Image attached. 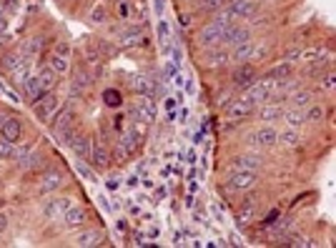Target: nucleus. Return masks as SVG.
I'll list each match as a JSON object with an SVG mask.
<instances>
[{"mask_svg":"<svg viewBox=\"0 0 336 248\" xmlns=\"http://www.w3.org/2000/svg\"><path fill=\"white\" fill-rule=\"evenodd\" d=\"M20 133H23V126H20L18 118H5V120H3V126H0V136H3L5 141L15 143V141H20Z\"/></svg>","mask_w":336,"mask_h":248,"instance_id":"0eeeda50","label":"nucleus"},{"mask_svg":"<svg viewBox=\"0 0 336 248\" xmlns=\"http://www.w3.org/2000/svg\"><path fill=\"white\" fill-rule=\"evenodd\" d=\"M324 115H326L324 105H314V108L306 113V120H309V123H321V120H324Z\"/></svg>","mask_w":336,"mask_h":248,"instance_id":"cd10ccee","label":"nucleus"},{"mask_svg":"<svg viewBox=\"0 0 336 248\" xmlns=\"http://www.w3.org/2000/svg\"><path fill=\"white\" fill-rule=\"evenodd\" d=\"M50 68H53L55 73H65V70H68V58L55 53V55L50 58Z\"/></svg>","mask_w":336,"mask_h":248,"instance_id":"bb28decb","label":"nucleus"},{"mask_svg":"<svg viewBox=\"0 0 336 248\" xmlns=\"http://www.w3.org/2000/svg\"><path fill=\"white\" fill-rule=\"evenodd\" d=\"M5 228H8V216H5V213H0V233H3Z\"/></svg>","mask_w":336,"mask_h":248,"instance_id":"58836bf2","label":"nucleus"},{"mask_svg":"<svg viewBox=\"0 0 336 248\" xmlns=\"http://www.w3.org/2000/svg\"><path fill=\"white\" fill-rule=\"evenodd\" d=\"M65 183V178L58 173V171H50V173H45V178H43V183H40V193H48V191H53V188H60Z\"/></svg>","mask_w":336,"mask_h":248,"instance_id":"f8f14e48","label":"nucleus"},{"mask_svg":"<svg viewBox=\"0 0 336 248\" xmlns=\"http://www.w3.org/2000/svg\"><path fill=\"white\" fill-rule=\"evenodd\" d=\"M226 60H228V53H223V50H221V53H218V50H211V53H208V65H211V68H218V65H223Z\"/></svg>","mask_w":336,"mask_h":248,"instance_id":"a878e982","label":"nucleus"},{"mask_svg":"<svg viewBox=\"0 0 336 248\" xmlns=\"http://www.w3.org/2000/svg\"><path fill=\"white\" fill-rule=\"evenodd\" d=\"M58 95L50 90V93H43V95H38L35 98V105H33V110H35V115L40 118V120H48L55 110H58Z\"/></svg>","mask_w":336,"mask_h":248,"instance_id":"f257e3e1","label":"nucleus"},{"mask_svg":"<svg viewBox=\"0 0 336 248\" xmlns=\"http://www.w3.org/2000/svg\"><path fill=\"white\" fill-rule=\"evenodd\" d=\"M91 18H93L96 23H103V20H106V8H103V5H96L93 13H91Z\"/></svg>","mask_w":336,"mask_h":248,"instance_id":"473e14b6","label":"nucleus"},{"mask_svg":"<svg viewBox=\"0 0 336 248\" xmlns=\"http://www.w3.org/2000/svg\"><path fill=\"white\" fill-rule=\"evenodd\" d=\"M201 10H218L223 8V0H196Z\"/></svg>","mask_w":336,"mask_h":248,"instance_id":"7c9ffc66","label":"nucleus"},{"mask_svg":"<svg viewBox=\"0 0 336 248\" xmlns=\"http://www.w3.org/2000/svg\"><path fill=\"white\" fill-rule=\"evenodd\" d=\"M256 183V173H251V171H233V176H231V181H228V188H233V191H246V188H251Z\"/></svg>","mask_w":336,"mask_h":248,"instance_id":"423d86ee","label":"nucleus"},{"mask_svg":"<svg viewBox=\"0 0 336 248\" xmlns=\"http://www.w3.org/2000/svg\"><path fill=\"white\" fill-rule=\"evenodd\" d=\"M78 246H101L103 243V233H98V231H83L80 236H78V241H75Z\"/></svg>","mask_w":336,"mask_h":248,"instance_id":"dca6fc26","label":"nucleus"},{"mask_svg":"<svg viewBox=\"0 0 336 248\" xmlns=\"http://www.w3.org/2000/svg\"><path fill=\"white\" fill-rule=\"evenodd\" d=\"M309 100H311V93H309V90H301V93H294V98H291L294 108H304V105H309Z\"/></svg>","mask_w":336,"mask_h":248,"instance_id":"c85d7f7f","label":"nucleus"},{"mask_svg":"<svg viewBox=\"0 0 336 248\" xmlns=\"http://www.w3.org/2000/svg\"><path fill=\"white\" fill-rule=\"evenodd\" d=\"M324 88H326V90H331V88H334V75H331V73L324 78Z\"/></svg>","mask_w":336,"mask_h":248,"instance_id":"4c0bfd02","label":"nucleus"},{"mask_svg":"<svg viewBox=\"0 0 336 248\" xmlns=\"http://www.w3.org/2000/svg\"><path fill=\"white\" fill-rule=\"evenodd\" d=\"M246 40H248V28L231 23V25H228V30H226V38H223V43H231V45H241V43H246Z\"/></svg>","mask_w":336,"mask_h":248,"instance_id":"6e6552de","label":"nucleus"},{"mask_svg":"<svg viewBox=\"0 0 336 248\" xmlns=\"http://www.w3.org/2000/svg\"><path fill=\"white\" fill-rule=\"evenodd\" d=\"M63 221H65L70 228H78V226H83V223H86V211H83V208H73V206H70V208L65 211Z\"/></svg>","mask_w":336,"mask_h":248,"instance_id":"4468645a","label":"nucleus"},{"mask_svg":"<svg viewBox=\"0 0 336 248\" xmlns=\"http://www.w3.org/2000/svg\"><path fill=\"white\" fill-rule=\"evenodd\" d=\"M20 166H23V168H35V166H38V156H35V153H33V156H28Z\"/></svg>","mask_w":336,"mask_h":248,"instance_id":"f704fd0d","label":"nucleus"},{"mask_svg":"<svg viewBox=\"0 0 336 248\" xmlns=\"http://www.w3.org/2000/svg\"><path fill=\"white\" fill-rule=\"evenodd\" d=\"M276 138H279V133H276L274 128H261V131H256V133L251 136V141H254L256 146H261V148H271V146L276 143Z\"/></svg>","mask_w":336,"mask_h":248,"instance_id":"1a4fd4ad","label":"nucleus"},{"mask_svg":"<svg viewBox=\"0 0 336 248\" xmlns=\"http://www.w3.org/2000/svg\"><path fill=\"white\" fill-rule=\"evenodd\" d=\"M3 3H5V5H10V8H15V5H18L20 0H3Z\"/></svg>","mask_w":336,"mask_h":248,"instance_id":"ea45409f","label":"nucleus"},{"mask_svg":"<svg viewBox=\"0 0 336 248\" xmlns=\"http://www.w3.org/2000/svg\"><path fill=\"white\" fill-rule=\"evenodd\" d=\"M88 161L93 163V168H106L108 166V161H111V156H108V148L101 143V141H93L91 143V156H88Z\"/></svg>","mask_w":336,"mask_h":248,"instance_id":"20e7f679","label":"nucleus"},{"mask_svg":"<svg viewBox=\"0 0 336 248\" xmlns=\"http://www.w3.org/2000/svg\"><path fill=\"white\" fill-rule=\"evenodd\" d=\"M261 115L264 118H276V115H281V108H264Z\"/></svg>","mask_w":336,"mask_h":248,"instance_id":"72a5a7b5","label":"nucleus"},{"mask_svg":"<svg viewBox=\"0 0 336 248\" xmlns=\"http://www.w3.org/2000/svg\"><path fill=\"white\" fill-rule=\"evenodd\" d=\"M259 166H261V158H254V156H241L231 163L233 171H251V173H256Z\"/></svg>","mask_w":336,"mask_h":248,"instance_id":"9b49d317","label":"nucleus"},{"mask_svg":"<svg viewBox=\"0 0 336 248\" xmlns=\"http://www.w3.org/2000/svg\"><path fill=\"white\" fill-rule=\"evenodd\" d=\"M116 10H118L121 20H131V5H128V0H118L116 3Z\"/></svg>","mask_w":336,"mask_h":248,"instance_id":"c756f323","label":"nucleus"},{"mask_svg":"<svg viewBox=\"0 0 336 248\" xmlns=\"http://www.w3.org/2000/svg\"><path fill=\"white\" fill-rule=\"evenodd\" d=\"M256 80H259V73H256V68L248 65V63H243V65H238V68L233 70V85H236V88H251Z\"/></svg>","mask_w":336,"mask_h":248,"instance_id":"7ed1b4c3","label":"nucleus"},{"mask_svg":"<svg viewBox=\"0 0 336 248\" xmlns=\"http://www.w3.org/2000/svg\"><path fill=\"white\" fill-rule=\"evenodd\" d=\"M251 53H254V45H251V40H246V43L236 45V50H233V58L241 63V60H248V58H251Z\"/></svg>","mask_w":336,"mask_h":248,"instance_id":"4be33fe9","label":"nucleus"},{"mask_svg":"<svg viewBox=\"0 0 336 248\" xmlns=\"http://www.w3.org/2000/svg\"><path fill=\"white\" fill-rule=\"evenodd\" d=\"M3 120H5V118H3V115H0V126H3Z\"/></svg>","mask_w":336,"mask_h":248,"instance_id":"a19ab883","label":"nucleus"},{"mask_svg":"<svg viewBox=\"0 0 336 248\" xmlns=\"http://www.w3.org/2000/svg\"><path fill=\"white\" fill-rule=\"evenodd\" d=\"M228 13L233 18H246V15L254 13V0H233L231 8H228Z\"/></svg>","mask_w":336,"mask_h":248,"instance_id":"ddd939ff","label":"nucleus"},{"mask_svg":"<svg viewBox=\"0 0 336 248\" xmlns=\"http://www.w3.org/2000/svg\"><path fill=\"white\" fill-rule=\"evenodd\" d=\"M123 120H126V115H123V113H121V115H116V118H113V128H116V131H123Z\"/></svg>","mask_w":336,"mask_h":248,"instance_id":"e433bc0d","label":"nucleus"},{"mask_svg":"<svg viewBox=\"0 0 336 248\" xmlns=\"http://www.w3.org/2000/svg\"><path fill=\"white\" fill-rule=\"evenodd\" d=\"M289 73V65H284V68H276V70H271L269 73V78H284Z\"/></svg>","mask_w":336,"mask_h":248,"instance_id":"c9c22d12","label":"nucleus"},{"mask_svg":"<svg viewBox=\"0 0 336 248\" xmlns=\"http://www.w3.org/2000/svg\"><path fill=\"white\" fill-rule=\"evenodd\" d=\"M23 90H25V95L28 98H38V95H43L40 93V83H38V75H28L25 80H23Z\"/></svg>","mask_w":336,"mask_h":248,"instance_id":"f3484780","label":"nucleus"},{"mask_svg":"<svg viewBox=\"0 0 336 248\" xmlns=\"http://www.w3.org/2000/svg\"><path fill=\"white\" fill-rule=\"evenodd\" d=\"M38 83H40V93H50L55 85V70H43L38 75Z\"/></svg>","mask_w":336,"mask_h":248,"instance_id":"a211bd4d","label":"nucleus"},{"mask_svg":"<svg viewBox=\"0 0 336 248\" xmlns=\"http://www.w3.org/2000/svg\"><path fill=\"white\" fill-rule=\"evenodd\" d=\"M276 141H281V146H286V148H294V146H299V141H301V136L296 133V131H284Z\"/></svg>","mask_w":336,"mask_h":248,"instance_id":"5701e85b","label":"nucleus"},{"mask_svg":"<svg viewBox=\"0 0 336 248\" xmlns=\"http://www.w3.org/2000/svg\"><path fill=\"white\" fill-rule=\"evenodd\" d=\"M3 68L10 70V73H15V70L23 68V58H20V55H5V58H3Z\"/></svg>","mask_w":336,"mask_h":248,"instance_id":"b1692460","label":"nucleus"},{"mask_svg":"<svg viewBox=\"0 0 336 248\" xmlns=\"http://www.w3.org/2000/svg\"><path fill=\"white\" fill-rule=\"evenodd\" d=\"M286 123L291 126V128H299V126H304L306 123V115L296 108V110H291V113H286Z\"/></svg>","mask_w":336,"mask_h":248,"instance_id":"393cba45","label":"nucleus"},{"mask_svg":"<svg viewBox=\"0 0 336 248\" xmlns=\"http://www.w3.org/2000/svg\"><path fill=\"white\" fill-rule=\"evenodd\" d=\"M10 156H13V143L3 138L0 141V158H10Z\"/></svg>","mask_w":336,"mask_h":248,"instance_id":"2f4dec72","label":"nucleus"},{"mask_svg":"<svg viewBox=\"0 0 336 248\" xmlns=\"http://www.w3.org/2000/svg\"><path fill=\"white\" fill-rule=\"evenodd\" d=\"M103 100H106V105H108V108H121V103H123V95H121V90H116V88H108V90L103 93Z\"/></svg>","mask_w":336,"mask_h":248,"instance_id":"aec40b11","label":"nucleus"},{"mask_svg":"<svg viewBox=\"0 0 336 248\" xmlns=\"http://www.w3.org/2000/svg\"><path fill=\"white\" fill-rule=\"evenodd\" d=\"M136 108H138V113L143 115V120H146V123H151V120H153V115H156V108L151 105V100H148V98H141Z\"/></svg>","mask_w":336,"mask_h":248,"instance_id":"412c9836","label":"nucleus"},{"mask_svg":"<svg viewBox=\"0 0 336 248\" xmlns=\"http://www.w3.org/2000/svg\"><path fill=\"white\" fill-rule=\"evenodd\" d=\"M70 148H73V153H75L78 158L88 161V156H91V141H88L86 136H75V133H73V138H70Z\"/></svg>","mask_w":336,"mask_h":248,"instance_id":"9d476101","label":"nucleus"},{"mask_svg":"<svg viewBox=\"0 0 336 248\" xmlns=\"http://www.w3.org/2000/svg\"><path fill=\"white\" fill-rule=\"evenodd\" d=\"M73 206V198H55V201H50L45 208H43V213L50 218V221H58V218H63L65 216V211Z\"/></svg>","mask_w":336,"mask_h":248,"instance_id":"39448f33","label":"nucleus"},{"mask_svg":"<svg viewBox=\"0 0 336 248\" xmlns=\"http://www.w3.org/2000/svg\"><path fill=\"white\" fill-rule=\"evenodd\" d=\"M228 113H231L233 118H238V115H241V118H243V115H251V113H254V103H251L248 98H241V100H236V103L228 108Z\"/></svg>","mask_w":336,"mask_h":248,"instance_id":"2eb2a0df","label":"nucleus"},{"mask_svg":"<svg viewBox=\"0 0 336 248\" xmlns=\"http://www.w3.org/2000/svg\"><path fill=\"white\" fill-rule=\"evenodd\" d=\"M138 146H141V136L138 133H123L121 138H118V146H116V158L118 161H126L128 156H133L136 151H138Z\"/></svg>","mask_w":336,"mask_h":248,"instance_id":"f03ea898","label":"nucleus"},{"mask_svg":"<svg viewBox=\"0 0 336 248\" xmlns=\"http://www.w3.org/2000/svg\"><path fill=\"white\" fill-rule=\"evenodd\" d=\"M88 85H91V75L83 68H75V73H73V90H83Z\"/></svg>","mask_w":336,"mask_h":248,"instance_id":"6ab92c4d","label":"nucleus"}]
</instances>
